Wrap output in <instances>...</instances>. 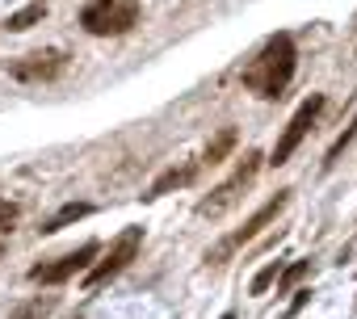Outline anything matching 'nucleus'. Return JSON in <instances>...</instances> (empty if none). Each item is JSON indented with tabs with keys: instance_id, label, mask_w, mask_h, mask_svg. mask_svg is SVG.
<instances>
[{
	"instance_id": "1",
	"label": "nucleus",
	"mask_w": 357,
	"mask_h": 319,
	"mask_svg": "<svg viewBox=\"0 0 357 319\" xmlns=\"http://www.w3.org/2000/svg\"><path fill=\"white\" fill-rule=\"evenodd\" d=\"M294 68H298V51H294V38L290 34H269L265 47L257 51V59L240 72L244 88L257 93V97H282L286 84L294 80Z\"/></svg>"
},
{
	"instance_id": "2",
	"label": "nucleus",
	"mask_w": 357,
	"mask_h": 319,
	"mask_svg": "<svg viewBox=\"0 0 357 319\" xmlns=\"http://www.w3.org/2000/svg\"><path fill=\"white\" fill-rule=\"evenodd\" d=\"M80 26L93 38H122L139 26V0H89L80 9Z\"/></svg>"
},
{
	"instance_id": "3",
	"label": "nucleus",
	"mask_w": 357,
	"mask_h": 319,
	"mask_svg": "<svg viewBox=\"0 0 357 319\" xmlns=\"http://www.w3.org/2000/svg\"><path fill=\"white\" fill-rule=\"evenodd\" d=\"M286 206H290V189H278V194H273V198H269V202H265V206H261V210L244 223V227H240V231L223 235V240L206 252V265H227V260H231L244 244H252V240H257V235H261V231H265V227H269L282 210H286Z\"/></svg>"
},
{
	"instance_id": "4",
	"label": "nucleus",
	"mask_w": 357,
	"mask_h": 319,
	"mask_svg": "<svg viewBox=\"0 0 357 319\" xmlns=\"http://www.w3.org/2000/svg\"><path fill=\"white\" fill-rule=\"evenodd\" d=\"M257 173H261V155H257V151H248V155L240 160V169H236V173H231L215 194H211V198H202V202H198V215H202V219H219V215H227V210L248 194V185L257 181Z\"/></svg>"
},
{
	"instance_id": "5",
	"label": "nucleus",
	"mask_w": 357,
	"mask_h": 319,
	"mask_svg": "<svg viewBox=\"0 0 357 319\" xmlns=\"http://www.w3.org/2000/svg\"><path fill=\"white\" fill-rule=\"evenodd\" d=\"M139 244H143V227H126L114 244H109V252L89 269V277H84V286L89 290H97V286H105V281H114L130 260H135V252H139Z\"/></svg>"
},
{
	"instance_id": "6",
	"label": "nucleus",
	"mask_w": 357,
	"mask_h": 319,
	"mask_svg": "<svg viewBox=\"0 0 357 319\" xmlns=\"http://www.w3.org/2000/svg\"><path fill=\"white\" fill-rule=\"evenodd\" d=\"M324 105H328V101H324V97L315 93V97H307V101H303V105L294 109V118L286 122V130H282V139L273 143V155H269V164H273V169H278V164H286V160H290V155L298 151V143L307 139V130L315 126V118L324 114Z\"/></svg>"
},
{
	"instance_id": "7",
	"label": "nucleus",
	"mask_w": 357,
	"mask_h": 319,
	"mask_svg": "<svg viewBox=\"0 0 357 319\" xmlns=\"http://www.w3.org/2000/svg\"><path fill=\"white\" fill-rule=\"evenodd\" d=\"M97 256V244H80L76 252H63L59 260H51V265H34L30 269V281H43V286H59V281H68V277H76L80 269H89V260Z\"/></svg>"
},
{
	"instance_id": "8",
	"label": "nucleus",
	"mask_w": 357,
	"mask_h": 319,
	"mask_svg": "<svg viewBox=\"0 0 357 319\" xmlns=\"http://www.w3.org/2000/svg\"><path fill=\"white\" fill-rule=\"evenodd\" d=\"M63 68H68V55H63V51H34V55L17 59L9 72H13V80H22V84H43V80L63 76Z\"/></svg>"
},
{
	"instance_id": "9",
	"label": "nucleus",
	"mask_w": 357,
	"mask_h": 319,
	"mask_svg": "<svg viewBox=\"0 0 357 319\" xmlns=\"http://www.w3.org/2000/svg\"><path fill=\"white\" fill-rule=\"evenodd\" d=\"M198 169H202V160H198V164H181V169H168V173H160V177L151 181L147 198H164V194H172V189H185V185L198 177Z\"/></svg>"
},
{
	"instance_id": "10",
	"label": "nucleus",
	"mask_w": 357,
	"mask_h": 319,
	"mask_svg": "<svg viewBox=\"0 0 357 319\" xmlns=\"http://www.w3.org/2000/svg\"><path fill=\"white\" fill-rule=\"evenodd\" d=\"M47 17V0H34V5H26V9H17V13H9V22H5V30H13V34H22V30H30V26H38Z\"/></svg>"
},
{
	"instance_id": "11",
	"label": "nucleus",
	"mask_w": 357,
	"mask_h": 319,
	"mask_svg": "<svg viewBox=\"0 0 357 319\" xmlns=\"http://www.w3.org/2000/svg\"><path fill=\"white\" fill-rule=\"evenodd\" d=\"M231 147H236V130L227 126V130H219V134L211 139V147L202 151V164H206V169H215V164H223V155H227Z\"/></svg>"
},
{
	"instance_id": "12",
	"label": "nucleus",
	"mask_w": 357,
	"mask_h": 319,
	"mask_svg": "<svg viewBox=\"0 0 357 319\" xmlns=\"http://www.w3.org/2000/svg\"><path fill=\"white\" fill-rule=\"evenodd\" d=\"M89 210H93L89 202H68V206H63L59 215H51V219H47V227H43V231H47V235H55V231H63L68 223H76V219H84Z\"/></svg>"
},
{
	"instance_id": "13",
	"label": "nucleus",
	"mask_w": 357,
	"mask_h": 319,
	"mask_svg": "<svg viewBox=\"0 0 357 319\" xmlns=\"http://www.w3.org/2000/svg\"><path fill=\"white\" fill-rule=\"evenodd\" d=\"M278 277H282V265H278V260H269V265H265V269L252 277V286H248V290H252V294H265V290H269Z\"/></svg>"
},
{
	"instance_id": "14",
	"label": "nucleus",
	"mask_w": 357,
	"mask_h": 319,
	"mask_svg": "<svg viewBox=\"0 0 357 319\" xmlns=\"http://www.w3.org/2000/svg\"><path fill=\"white\" fill-rule=\"evenodd\" d=\"M22 219V210L9 202V198H0V231H13V223Z\"/></svg>"
},
{
	"instance_id": "15",
	"label": "nucleus",
	"mask_w": 357,
	"mask_h": 319,
	"mask_svg": "<svg viewBox=\"0 0 357 319\" xmlns=\"http://www.w3.org/2000/svg\"><path fill=\"white\" fill-rule=\"evenodd\" d=\"M307 269H311V260H298V265H290V269H286V273L278 277V290H290V286H294V281H298V277H303Z\"/></svg>"
},
{
	"instance_id": "16",
	"label": "nucleus",
	"mask_w": 357,
	"mask_h": 319,
	"mask_svg": "<svg viewBox=\"0 0 357 319\" xmlns=\"http://www.w3.org/2000/svg\"><path fill=\"white\" fill-rule=\"evenodd\" d=\"M353 139H357V118H353V126H349V130H344V134H340V139H336L332 147H328V164H332V160H336V155H340V151H344V147H349Z\"/></svg>"
},
{
	"instance_id": "17",
	"label": "nucleus",
	"mask_w": 357,
	"mask_h": 319,
	"mask_svg": "<svg viewBox=\"0 0 357 319\" xmlns=\"http://www.w3.org/2000/svg\"><path fill=\"white\" fill-rule=\"evenodd\" d=\"M219 319H236V315H231V311H227V315H219Z\"/></svg>"
},
{
	"instance_id": "18",
	"label": "nucleus",
	"mask_w": 357,
	"mask_h": 319,
	"mask_svg": "<svg viewBox=\"0 0 357 319\" xmlns=\"http://www.w3.org/2000/svg\"><path fill=\"white\" fill-rule=\"evenodd\" d=\"M0 260H5V244H0Z\"/></svg>"
},
{
	"instance_id": "19",
	"label": "nucleus",
	"mask_w": 357,
	"mask_h": 319,
	"mask_svg": "<svg viewBox=\"0 0 357 319\" xmlns=\"http://www.w3.org/2000/svg\"><path fill=\"white\" fill-rule=\"evenodd\" d=\"M353 30H357V17H353Z\"/></svg>"
}]
</instances>
